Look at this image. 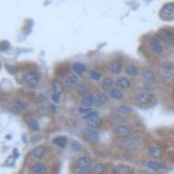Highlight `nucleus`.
<instances>
[{
    "mask_svg": "<svg viewBox=\"0 0 174 174\" xmlns=\"http://www.w3.org/2000/svg\"><path fill=\"white\" fill-rule=\"evenodd\" d=\"M158 74H159L160 78L162 79L165 82L171 81L172 79L174 78V72H173V70H171L159 68V70H158Z\"/></svg>",
    "mask_w": 174,
    "mask_h": 174,
    "instance_id": "b1692460",
    "label": "nucleus"
},
{
    "mask_svg": "<svg viewBox=\"0 0 174 174\" xmlns=\"http://www.w3.org/2000/svg\"><path fill=\"white\" fill-rule=\"evenodd\" d=\"M76 93L77 95H79L80 97L87 95L89 93V88H88V84L86 82H79L78 86L76 87Z\"/></svg>",
    "mask_w": 174,
    "mask_h": 174,
    "instance_id": "c756f323",
    "label": "nucleus"
},
{
    "mask_svg": "<svg viewBox=\"0 0 174 174\" xmlns=\"http://www.w3.org/2000/svg\"><path fill=\"white\" fill-rule=\"evenodd\" d=\"M160 13H161L162 16H171V15H173L174 14V3H172V2L166 3V4L161 8Z\"/></svg>",
    "mask_w": 174,
    "mask_h": 174,
    "instance_id": "c85d7f7f",
    "label": "nucleus"
},
{
    "mask_svg": "<svg viewBox=\"0 0 174 174\" xmlns=\"http://www.w3.org/2000/svg\"><path fill=\"white\" fill-rule=\"evenodd\" d=\"M6 138V139H8V140H10V139H11V138H12V136H11V135H8Z\"/></svg>",
    "mask_w": 174,
    "mask_h": 174,
    "instance_id": "09e8293b",
    "label": "nucleus"
},
{
    "mask_svg": "<svg viewBox=\"0 0 174 174\" xmlns=\"http://www.w3.org/2000/svg\"><path fill=\"white\" fill-rule=\"evenodd\" d=\"M87 127H90L93 129H99L103 126V119H101V115H95V116H92V118L88 119L87 121Z\"/></svg>",
    "mask_w": 174,
    "mask_h": 174,
    "instance_id": "4468645a",
    "label": "nucleus"
},
{
    "mask_svg": "<svg viewBox=\"0 0 174 174\" xmlns=\"http://www.w3.org/2000/svg\"><path fill=\"white\" fill-rule=\"evenodd\" d=\"M92 165V158L89 155H82L79 156L75 159L73 162V167L77 170V169L86 168V167H90Z\"/></svg>",
    "mask_w": 174,
    "mask_h": 174,
    "instance_id": "39448f33",
    "label": "nucleus"
},
{
    "mask_svg": "<svg viewBox=\"0 0 174 174\" xmlns=\"http://www.w3.org/2000/svg\"><path fill=\"white\" fill-rule=\"evenodd\" d=\"M24 82H25L29 88H35L39 86L40 80H41V76L34 72V70H28L26 72L23 76Z\"/></svg>",
    "mask_w": 174,
    "mask_h": 174,
    "instance_id": "f03ea898",
    "label": "nucleus"
},
{
    "mask_svg": "<svg viewBox=\"0 0 174 174\" xmlns=\"http://www.w3.org/2000/svg\"><path fill=\"white\" fill-rule=\"evenodd\" d=\"M154 99V95L153 93L151 92H146V91H141L136 95V101H137L138 104L140 105H147L150 104Z\"/></svg>",
    "mask_w": 174,
    "mask_h": 174,
    "instance_id": "0eeeda50",
    "label": "nucleus"
},
{
    "mask_svg": "<svg viewBox=\"0 0 174 174\" xmlns=\"http://www.w3.org/2000/svg\"><path fill=\"white\" fill-rule=\"evenodd\" d=\"M49 107H50V109H51V110H52V112H57V109H56V106H53V105H52V104H51V105H50V106H49Z\"/></svg>",
    "mask_w": 174,
    "mask_h": 174,
    "instance_id": "de8ad7c7",
    "label": "nucleus"
},
{
    "mask_svg": "<svg viewBox=\"0 0 174 174\" xmlns=\"http://www.w3.org/2000/svg\"><path fill=\"white\" fill-rule=\"evenodd\" d=\"M15 159L16 158L12 155V156H10V157H8V159H6V166H13L15 163Z\"/></svg>",
    "mask_w": 174,
    "mask_h": 174,
    "instance_id": "a18cd8bd",
    "label": "nucleus"
},
{
    "mask_svg": "<svg viewBox=\"0 0 174 174\" xmlns=\"http://www.w3.org/2000/svg\"><path fill=\"white\" fill-rule=\"evenodd\" d=\"M52 143L58 147H60V149H63L68 144V138L65 136H58V137L53 138Z\"/></svg>",
    "mask_w": 174,
    "mask_h": 174,
    "instance_id": "7c9ffc66",
    "label": "nucleus"
},
{
    "mask_svg": "<svg viewBox=\"0 0 174 174\" xmlns=\"http://www.w3.org/2000/svg\"><path fill=\"white\" fill-rule=\"evenodd\" d=\"M68 70L65 66H59L56 68V76L58 78H65L68 76Z\"/></svg>",
    "mask_w": 174,
    "mask_h": 174,
    "instance_id": "f704fd0d",
    "label": "nucleus"
},
{
    "mask_svg": "<svg viewBox=\"0 0 174 174\" xmlns=\"http://www.w3.org/2000/svg\"><path fill=\"white\" fill-rule=\"evenodd\" d=\"M80 106L93 108L92 106H94V95H93V93H88L87 95L82 96L81 99H80Z\"/></svg>",
    "mask_w": 174,
    "mask_h": 174,
    "instance_id": "393cba45",
    "label": "nucleus"
},
{
    "mask_svg": "<svg viewBox=\"0 0 174 174\" xmlns=\"http://www.w3.org/2000/svg\"><path fill=\"white\" fill-rule=\"evenodd\" d=\"M72 70L75 73V75L78 76V77H83L84 74L88 72L87 65L82 62H74L72 64Z\"/></svg>",
    "mask_w": 174,
    "mask_h": 174,
    "instance_id": "f8f14e48",
    "label": "nucleus"
},
{
    "mask_svg": "<svg viewBox=\"0 0 174 174\" xmlns=\"http://www.w3.org/2000/svg\"><path fill=\"white\" fill-rule=\"evenodd\" d=\"M113 84H114V79H113L112 77H110V76L103 77V79L101 80V83H99L101 91L108 93V91L111 90L113 88Z\"/></svg>",
    "mask_w": 174,
    "mask_h": 174,
    "instance_id": "9b49d317",
    "label": "nucleus"
},
{
    "mask_svg": "<svg viewBox=\"0 0 174 174\" xmlns=\"http://www.w3.org/2000/svg\"><path fill=\"white\" fill-rule=\"evenodd\" d=\"M70 150L76 152V153H78V152H81L82 150H83V147H82V145L79 143L78 141H72V143H70Z\"/></svg>",
    "mask_w": 174,
    "mask_h": 174,
    "instance_id": "e433bc0d",
    "label": "nucleus"
},
{
    "mask_svg": "<svg viewBox=\"0 0 174 174\" xmlns=\"http://www.w3.org/2000/svg\"><path fill=\"white\" fill-rule=\"evenodd\" d=\"M51 99V101H52L53 104H58L60 101V95H58V94H55V93H52L50 96Z\"/></svg>",
    "mask_w": 174,
    "mask_h": 174,
    "instance_id": "49530a36",
    "label": "nucleus"
},
{
    "mask_svg": "<svg viewBox=\"0 0 174 174\" xmlns=\"http://www.w3.org/2000/svg\"><path fill=\"white\" fill-rule=\"evenodd\" d=\"M93 111V108H90V107H83V106H79L78 107V113L80 115H86L89 112Z\"/></svg>",
    "mask_w": 174,
    "mask_h": 174,
    "instance_id": "4c0bfd02",
    "label": "nucleus"
},
{
    "mask_svg": "<svg viewBox=\"0 0 174 174\" xmlns=\"http://www.w3.org/2000/svg\"><path fill=\"white\" fill-rule=\"evenodd\" d=\"M51 89H52L55 94L61 95L62 93L64 92V84H63V82H62L61 80L56 78L51 81Z\"/></svg>",
    "mask_w": 174,
    "mask_h": 174,
    "instance_id": "aec40b11",
    "label": "nucleus"
},
{
    "mask_svg": "<svg viewBox=\"0 0 174 174\" xmlns=\"http://www.w3.org/2000/svg\"><path fill=\"white\" fill-rule=\"evenodd\" d=\"M143 91H146V92H153L154 91V86L153 83H149V82H145L143 83Z\"/></svg>",
    "mask_w": 174,
    "mask_h": 174,
    "instance_id": "37998d69",
    "label": "nucleus"
},
{
    "mask_svg": "<svg viewBox=\"0 0 174 174\" xmlns=\"http://www.w3.org/2000/svg\"><path fill=\"white\" fill-rule=\"evenodd\" d=\"M108 96H109V99H113V101H122L124 99V92L121 89L114 87L108 91Z\"/></svg>",
    "mask_w": 174,
    "mask_h": 174,
    "instance_id": "f3484780",
    "label": "nucleus"
},
{
    "mask_svg": "<svg viewBox=\"0 0 174 174\" xmlns=\"http://www.w3.org/2000/svg\"><path fill=\"white\" fill-rule=\"evenodd\" d=\"M114 84L116 86V88L121 89V90H127L132 87V81L126 76H118L114 79Z\"/></svg>",
    "mask_w": 174,
    "mask_h": 174,
    "instance_id": "1a4fd4ad",
    "label": "nucleus"
},
{
    "mask_svg": "<svg viewBox=\"0 0 174 174\" xmlns=\"http://www.w3.org/2000/svg\"><path fill=\"white\" fill-rule=\"evenodd\" d=\"M140 144V139L137 137H127L121 142H119L118 145L122 147H126V149H136Z\"/></svg>",
    "mask_w": 174,
    "mask_h": 174,
    "instance_id": "423d86ee",
    "label": "nucleus"
},
{
    "mask_svg": "<svg viewBox=\"0 0 174 174\" xmlns=\"http://www.w3.org/2000/svg\"><path fill=\"white\" fill-rule=\"evenodd\" d=\"M45 151H46V147L44 145L35 146L33 150H31L30 156L35 158H42L44 156V154H45Z\"/></svg>",
    "mask_w": 174,
    "mask_h": 174,
    "instance_id": "cd10ccee",
    "label": "nucleus"
},
{
    "mask_svg": "<svg viewBox=\"0 0 174 174\" xmlns=\"http://www.w3.org/2000/svg\"><path fill=\"white\" fill-rule=\"evenodd\" d=\"M113 174H130L132 173V168L128 165H124V163H120L114 166L112 170Z\"/></svg>",
    "mask_w": 174,
    "mask_h": 174,
    "instance_id": "5701e85b",
    "label": "nucleus"
},
{
    "mask_svg": "<svg viewBox=\"0 0 174 174\" xmlns=\"http://www.w3.org/2000/svg\"><path fill=\"white\" fill-rule=\"evenodd\" d=\"M114 113L125 118V116H128L129 114H132V108L130 106H128V105H125V104L118 105V106L114 107Z\"/></svg>",
    "mask_w": 174,
    "mask_h": 174,
    "instance_id": "ddd939ff",
    "label": "nucleus"
},
{
    "mask_svg": "<svg viewBox=\"0 0 174 174\" xmlns=\"http://www.w3.org/2000/svg\"><path fill=\"white\" fill-rule=\"evenodd\" d=\"M79 83V77L76 76L75 74H72V75H68L63 80V84L64 87L66 88H74L77 87Z\"/></svg>",
    "mask_w": 174,
    "mask_h": 174,
    "instance_id": "dca6fc26",
    "label": "nucleus"
},
{
    "mask_svg": "<svg viewBox=\"0 0 174 174\" xmlns=\"http://www.w3.org/2000/svg\"><path fill=\"white\" fill-rule=\"evenodd\" d=\"M173 94H174V89H173Z\"/></svg>",
    "mask_w": 174,
    "mask_h": 174,
    "instance_id": "8fccbe9b",
    "label": "nucleus"
},
{
    "mask_svg": "<svg viewBox=\"0 0 174 174\" xmlns=\"http://www.w3.org/2000/svg\"><path fill=\"white\" fill-rule=\"evenodd\" d=\"M141 127L138 125V124H132V126H129V129H130V132L132 134H136V132H138L139 130H140Z\"/></svg>",
    "mask_w": 174,
    "mask_h": 174,
    "instance_id": "c03bdc74",
    "label": "nucleus"
},
{
    "mask_svg": "<svg viewBox=\"0 0 174 174\" xmlns=\"http://www.w3.org/2000/svg\"><path fill=\"white\" fill-rule=\"evenodd\" d=\"M81 135L82 138L89 143H99V140H101V136H99V132H97V129H93L90 127H86V128L82 129Z\"/></svg>",
    "mask_w": 174,
    "mask_h": 174,
    "instance_id": "f257e3e1",
    "label": "nucleus"
},
{
    "mask_svg": "<svg viewBox=\"0 0 174 174\" xmlns=\"http://www.w3.org/2000/svg\"><path fill=\"white\" fill-rule=\"evenodd\" d=\"M141 74H142V77H143V79L145 80V82L154 83V82L156 81V74L152 70H144Z\"/></svg>",
    "mask_w": 174,
    "mask_h": 174,
    "instance_id": "bb28decb",
    "label": "nucleus"
},
{
    "mask_svg": "<svg viewBox=\"0 0 174 174\" xmlns=\"http://www.w3.org/2000/svg\"><path fill=\"white\" fill-rule=\"evenodd\" d=\"M30 171L33 174H46L47 167L42 162H34L30 166Z\"/></svg>",
    "mask_w": 174,
    "mask_h": 174,
    "instance_id": "6ab92c4d",
    "label": "nucleus"
},
{
    "mask_svg": "<svg viewBox=\"0 0 174 174\" xmlns=\"http://www.w3.org/2000/svg\"><path fill=\"white\" fill-rule=\"evenodd\" d=\"M12 109L16 111V112H23L25 110L28 109V104L25 103V101H22L19 99H15V101H12Z\"/></svg>",
    "mask_w": 174,
    "mask_h": 174,
    "instance_id": "412c9836",
    "label": "nucleus"
},
{
    "mask_svg": "<svg viewBox=\"0 0 174 174\" xmlns=\"http://www.w3.org/2000/svg\"><path fill=\"white\" fill-rule=\"evenodd\" d=\"M124 72H125V74H126L127 76L132 77V78H136V77H138L139 74H140L138 66L134 64V63H127V64H125Z\"/></svg>",
    "mask_w": 174,
    "mask_h": 174,
    "instance_id": "2eb2a0df",
    "label": "nucleus"
},
{
    "mask_svg": "<svg viewBox=\"0 0 174 174\" xmlns=\"http://www.w3.org/2000/svg\"><path fill=\"white\" fill-rule=\"evenodd\" d=\"M145 166L149 169L153 170V171H162V170H166L167 166L165 163L159 162V161H155V160H149L146 161Z\"/></svg>",
    "mask_w": 174,
    "mask_h": 174,
    "instance_id": "a211bd4d",
    "label": "nucleus"
},
{
    "mask_svg": "<svg viewBox=\"0 0 174 174\" xmlns=\"http://www.w3.org/2000/svg\"><path fill=\"white\" fill-rule=\"evenodd\" d=\"M106 171V165L101 162H96L92 166L93 174H104Z\"/></svg>",
    "mask_w": 174,
    "mask_h": 174,
    "instance_id": "72a5a7b5",
    "label": "nucleus"
},
{
    "mask_svg": "<svg viewBox=\"0 0 174 174\" xmlns=\"http://www.w3.org/2000/svg\"><path fill=\"white\" fill-rule=\"evenodd\" d=\"M10 47H11V45H10V43H9L8 41H2V42H0V50L1 51L9 50Z\"/></svg>",
    "mask_w": 174,
    "mask_h": 174,
    "instance_id": "ea45409f",
    "label": "nucleus"
},
{
    "mask_svg": "<svg viewBox=\"0 0 174 174\" xmlns=\"http://www.w3.org/2000/svg\"><path fill=\"white\" fill-rule=\"evenodd\" d=\"M113 134L116 138L125 139V138L129 137L132 132H130L129 126H127L125 124H119V125H115V127L113 128Z\"/></svg>",
    "mask_w": 174,
    "mask_h": 174,
    "instance_id": "20e7f679",
    "label": "nucleus"
},
{
    "mask_svg": "<svg viewBox=\"0 0 174 174\" xmlns=\"http://www.w3.org/2000/svg\"><path fill=\"white\" fill-rule=\"evenodd\" d=\"M109 70H110V73L113 74V75H120L124 70V65L122 60L114 59L113 61L110 62Z\"/></svg>",
    "mask_w": 174,
    "mask_h": 174,
    "instance_id": "9d476101",
    "label": "nucleus"
},
{
    "mask_svg": "<svg viewBox=\"0 0 174 174\" xmlns=\"http://www.w3.org/2000/svg\"><path fill=\"white\" fill-rule=\"evenodd\" d=\"M161 40L168 45L174 46V33L170 30H163L160 34Z\"/></svg>",
    "mask_w": 174,
    "mask_h": 174,
    "instance_id": "4be33fe9",
    "label": "nucleus"
},
{
    "mask_svg": "<svg viewBox=\"0 0 174 174\" xmlns=\"http://www.w3.org/2000/svg\"><path fill=\"white\" fill-rule=\"evenodd\" d=\"M89 78L92 80V81H95V82H99L103 79V75L99 70H95V68H92V70H89Z\"/></svg>",
    "mask_w": 174,
    "mask_h": 174,
    "instance_id": "473e14b6",
    "label": "nucleus"
},
{
    "mask_svg": "<svg viewBox=\"0 0 174 174\" xmlns=\"http://www.w3.org/2000/svg\"><path fill=\"white\" fill-rule=\"evenodd\" d=\"M93 95H94V106L96 107L104 106L105 104H107V101H109L108 93L103 92V91H97Z\"/></svg>",
    "mask_w": 174,
    "mask_h": 174,
    "instance_id": "6e6552de",
    "label": "nucleus"
},
{
    "mask_svg": "<svg viewBox=\"0 0 174 174\" xmlns=\"http://www.w3.org/2000/svg\"><path fill=\"white\" fill-rule=\"evenodd\" d=\"M160 68H165V70H174V65L172 64L171 62H162L160 64Z\"/></svg>",
    "mask_w": 174,
    "mask_h": 174,
    "instance_id": "a19ab883",
    "label": "nucleus"
},
{
    "mask_svg": "<svg viewBox=\"0 0 174 174\" xmlns=\"http://www.w3.org/2000/svg\"><path fill=\"white\" fill-rule=\"evenodd\" d=\"M147 152L152 157L154 158H160L162 155V150L156 144H151V145L147 146Z\"/></svg>",
    "mask_w": 174,
    "mask_h": 174,
    "instance_id": "a878e982",
    "label": "nucleus"
},
{
    "mask_svg": "<svg viewBox=\"0 0 174 174\" xmlns=\"http://www.w3.org/2000/svg\"><path fill=\"white\" fill-rule=\"evenodd\" d=\"M75 174H93L92 173V167H86V168L77 169Z\"/></svg>",
    "mask_w": 174,
    "mask_h": 174,
    "instance_id": "58836bf2",
    "label": "nucleus"
},
{
    "mask_svg": "<svg viewBox=\"0 0 174 174\" xmlns=\"http://www.w3.org/2000/svg\"><path fill=\"white\" fill-rule=\"evenodd\" d=\"M147 48L149 50H151L152 52L156 53V55H159V53L163 52V47L162 44L160 42V40L158 37H151L147 42Z\"/></svg>",
    "mask_w": 174,
    "mask_h": 174,
    "instance_id": "7ed1b4c3",
    "label": "nucleus"
},
{
    "mask_svg": "<svg viewBox=\"0 0 174 174\" xmlns=\"http://www.w3.org/2000/svg\"><path fill=\"white\" fill-rule=\"evenodd\" d=\"M110 119H111V121L113 122L114 124H123V122L125 121V118H123V116H121V115L116 114V113H111L110 114Z\"/></svg>",
    "mask_w": 174,
    "mask_h": 174,
    "instance_id": "c9c22d12",
    "label": "nucleus"
},
{
    "mask_svg": "<svg viewBox=\"0 0 174 174\" xmlns=\"http://www.w3.org/2000/svg\"><path fill=\"white\" fill-rule=\"evenodd\" d=\"M25 122L27 124V126L31 129V130H33V132H37L40 129V124L37 122V120L33 118H26L25 119Z\"/></svg>",
    "mask_w": 174,
    "mask_h": 174,
    "instance_id": "2f4dec72",
    "label": "nucleus"
},
{
    "mask_svg": "<svg viewBox=\"0 0 174 174\" xmlns=\"http://www.w3.org/2000/svg\"><path fill=\"white\" fill-rule=\"evenodd\" d=\"M95 115H99V113L97 112V111H95V110H93V111H91V112H89V113H88V114L82 115L81 119H82V120H84V121H87L88 119L92 118V116H95Z\"/></svg>",
    "mask_w": 174,
    "mask_h": 174,
    "instance_id": "79ce46f5",
    "label": "nucleus"
}]
</instances>
